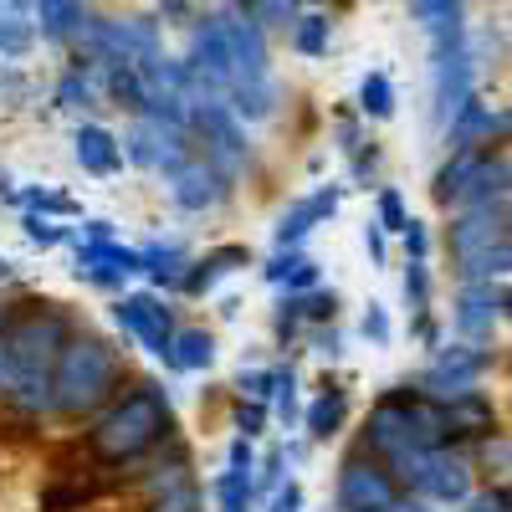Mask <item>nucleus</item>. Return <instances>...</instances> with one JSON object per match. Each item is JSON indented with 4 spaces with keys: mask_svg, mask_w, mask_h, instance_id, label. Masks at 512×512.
I'll list each match as a JSON object with an SVG mask.
<instances>
[{
    "mask_svg": "<svg viewBox=\"0 0 512 512\" xmlns=\"http://www.w3.org/2000/svg\"><path fill=\"white\" fill-rule=\"evenodd\" d=\"M67 313L57 303L21 308L0 318V344H6V395L21 415H47L52 410V369L67 344Z\"/></svg>",
    "mask_w": 512,
    "mask_h": 512,
    "instance_id": "obj_1",
    "label": "nucleus"
},
{
    "mask_svg": "<svg viewBox=\"0 0 512 512\" xmlns=\"http://www.w3.org/2000/svg\"><path fill=\"white\" fill-rule=\"evenodd\" d=\"M169 436H175L169 395L159 384H134L108 415H98V425L88 431V451L108 466H128V461H144L149 451H159Z\"/></svg>",
    "mask_w": 512,
    "mask_h": 512,
    "instance_id": "obj_2",
    "label": "nucleus"
},
{
    "mask_svg": "<svg viewBox=\"0 0 512 512\" xmlns=\"http://www.w3.org/2000/svg\"><path fill=\"white\" fill-rule=\"evenodd\" d=\"M113 384H118V349L98 333H67L52 369V410L93 415L103 400H113Z\"/></svg>",
    "mask_w": 512,
    "mask_h": 512,
    "instance_id": "obj_3",
    "label": "nucleus"
},
{
    "mask_svg": "<svg viewBox=\"0 0 512 512\" xmlns=\"http://www.w3.org/2000/svg\"><path fill=\"white\" fill-rule=\"evenodd\" d=\"M400 502V482L390 477V466L374 461L364 446H354L338 461L333 482V512H390Z\"/></svg>",
    "mask_w": 512,
    "mask_h": 512,
    "instance_id": "obj_4",
    "label": "nucleus"
},
{
    "mask_svg": "<svg viewBox=\"0 0 512 512\" xmlns=\"http://www.w3.org/2000/svg\"><path fill=\"white\" fill-rule=\"evenodd\" d=\"M405 492H415L420 502H436V507H461L472 497V461L456 456L451 446L420 451L405 477Z\"/></svg>",
    "mask_w": 512,
    "mask_h": 512,
    "instance_id": "obj_5",
    "label": "nucleus"
},
{
    "mask_svg": "<svg viewBox=\"0 0 512 512\" xmlns=\"http://www.w3.org/2000/svg\"><path fill=\"white\" fill-rule=\"evenodd\" d=\"M492 369V354L482 349V344H472V338H461V344H446V349H436L431 354V364H425V374H420V384L415 390L425 395V400H451V395H461V390H472V384H482V374Z\"/></svg>",
    "mask_w": 512,
    "mask_h": 512,
    "instance_id": "obj_6",
    "label": "nucleus"
},
{
    "mask_svg": "<svg viewBox=\"0 0 512 512\" xmlns=\"http://www.w3.org/2000/svg\"><path fill=\"white\" fill-rule=\"evenodd\" d=\"M195 82L210 93V98H221L226 93V82H231V41H226V21L221 11H200L195 26H190V52L180 57Z\"/></svg>",
    "mask_w": 512,
    "mask_h": 512,
    "instance_id": "obj_7",
    "label": "nucleus"
},
{
    "mask_svg": "<svg viewBox=\"0 0 512 512\" xmlns=\"http://www.w3.org/2000/svg\"><path fill=\"white\" fill-rule=\"evenodd\" d=\"M113 323L128 338H139L154 359H164L169 338H175V308H169L164 297H154V292H123L113 303Z\"/></svg>",
    "mask_w": 512,
    "mask_h": 512,
    "instance_id": "obj_8",
    "label": "nucleus"
},
{
    "mask_svg": "<svg viewBox=\"0 0 512 512\" xmlns=\"http://www.w3.org/2000/svg\"><path fill=\"white\" fill-rule=\"evenodd\" d=\"M507 241V200H492V205H461L451 226H446V246H451V262H466L487 246Z\"/></svg>",
    "mask_w": 512,
    "mask_h": 512,
    "instance_id": "obj_9",
    "label": "nucleus"
},
{
    "mask_svg": "<svg viewBox=\"0 0 512 512\" xmlns=\"http://www.w3.org/2000/svg\"><path fill=\"white\" fill-rule=\"evenodd\" d=\"M451 318H456V333L472 338V344L492 338V328H502V318H507V277L502 282H461Z\"/></svg>",
    "mask_w": 512,
    "mask_h": 512,
    "instance_id": "obj_10",
    "label": "nucleus"
},
{
    "mask_svg": "<svg viewBox=\"0 0 512 512\" xmlns=\"http://www.w3.org/2000/svg\"><path fill=\"white\" fill-rule=\"evenodd\" d=\"M226 41H231V82H262L272 77V52H267V31L236 6H221Z\"/></svg>",
    "mask_w": 512,
    "mask_h": 512,
    "instance_id": "obj_11",
    "label": "nucleus"
},
{
    "mask_svg": "<svg viewBox=\"0 0 512 512\" xmlns=\"http://www.w3.org/2000/svg\"><path fill=\"white\" fill-rule=\"evenodd\" d=\"M226 195H231V180H226L205 154H195L190 164H180L175 175H169V200H175L180 210H190V216H205V210H216Z\"/></svg>",
    "mask_w": 512,
    "mask_h": 512,
    "instance_id": "obj_12",
    "label": "nucleus"
},
{
    "mask_svg": "<svg viewBox=\"0 0 512 512\" xmlns=\"http://www.w3.org/2000/svg\"><path fill=\"white\" fill-rule=\"evenodd\" d=\"M441 420H446V441H456V436L477 441L487 431H502V425H497V405H492V395L482 390V384H472V390L441 400Z\"/></svg>",
    "mask_w": 512,
    "mask_h": 512,
    "instance_id": "obj_13",
    "label": "nucleus"
},
{
    "mask_svg": "<svg viewBox=\"0 0 512 512\" xmlns=\"http://www.w3.org/2000/svg\"><path fill=\"white\" fill-rule=\"evenodd\" d=\"M338 200H344V185H328V190H313L308 200H297V205H287V216L277 221V231H272V241L277 246H303L323 221H333V210H338Z\"/></svg>",
    "mask_w": 512,
    "mask_h": 512,
    "instance_id": "obj_14",
    "label": "nucleus"
},
{
    "mask_svg": "<svg viewBox=\"0 0 512 512\" xmlns=\"http://www.w3.org/2000/svg\"><path fill=\"white\" fill-rule=\"evenodd\" d=\"M72 154H77V164L88 169V175H98V180H108V175H118V169H123L118 134H113V128H103V123H82L77 134H72Z\"/></svg>",
    "mask_w": 512,
    "mask_h": 512,
    "instance_id": "obj_15",
    "label": "nucleus"
},
{
    "mask_svg": "<svg viewBox=\"0 0 512 512\" xmlns=\"http://www.w3.org/2000/svg\"><path fill=\"white\" fill-rule=\"evenodd\" d=\"M236 267H251V251H246V246H216V251H205L200 262L185 267L180 292H185V297H205L210 287H216L226 272H236Z\"/></svg>",
    "mask_w": 512,
    "mask_h": 512,
    "instance_id": "obj_16",
    "label": "nucleus"
},
{
    "mask_svg": "<svg viewBox=\"0 0 512 512\" xmlns=\"http://www.w3.org/2000/svg\"><path fill=\"white\" fill-rule=\"evenodd\" d=\"M169 374H200L216 364V333L205 328H175V338H169V349L159 359Z\"/></svg>",
    "mask_w": 512,
    "mask_h": 512,
    "instance_id": "obj_17",
    "label": "nucleus"
},
{
    "mask_svg": "<svg viewBox=\"0 0 512 512\" xmlns=\"http://www.w3.org/2000/svg\"><path fill=\"white\" fill-rule=\"evenodd\" d=\"M446 144H451V149H477V144H492V103H482L477 93L466 98V103L446 118Z\"/></svg>",
    "mask_w": 512,
    "mask_h": 512,
    "instance_id": "obj_18",
    "label": "nucleus"
},
{
    "mask_svg": "<svg viewBox=\"0 0 512 512\" xmlns=\"http://www.w3.org/2000/svg\"><path fill=\"white\" fill-rule=\"evenodd\" d=\"M297 415H303V431L313 441H333L338 431H344V420H349V395L333 390V384H323V395L308 410H297Z\"/></svg>",
    "mask_w": 512,
    "mask_h": 512,
    "instance_id": "obj_19",
    "label": "nucleus"
},
{
    "mask_svg": "<svg viewBox=\"0 0 512 512\" xmlns=\"http://www.w3.org/2000/svg\"><path fill=\"white\" fill-rule=\"evenodd\" d=\"M267 282H277L287 292H313L318 287V262L303 246H277V256L267 262Z\"/></svg>",
    "mask_w": 512,
    "mask_h": 512,
    "instance_id": "obj_20",
    "label": "nucleus"
},
{
    "mask_svg": "<svg viewBox=\"0 0 512 512\" xmlns=\"http://www.w3.org/2000/svg\"><path fill=\"white\" fill-rule=\"evenodd\" d=\"M164 461L154 466V472H144V492L149 497H164V492H180V487H190L195 482V472H190V456H185V446H175V436L164 441Z\"/></svg>",
    "mask_w": 512,
    "mask_h": 512,
    "instance_id": "obj_21",
    "label": "nucleus"
},
{
    "mask_svg": "<svg viewBox=\"0 0 512 512\" xmlns=\"http://www.w3.org/2000/svg\"><path fill=\"white\" fill-rule=\"evenodd\" d=\"M482 149L487 144H477V149H451V159L436 169V185H431V195H436V205H456V195H461V185L472 180V169H477V159H482Z\"/></svg>",
    "mask_w": 512,
    "mask_h": 512,
    "instance_id": "obj_22",
    "label": "nucleus"
},
{
    "mask_svg": "<svg viewBox=\"0 0 512 512\" xmlns=\"http://www.w3.org/2000/svg\"><path fill=\"white\" fill-rule=\"evenodd\" d=\"M292 31V52L303 57H328V41H333V16L328 11H297Z\"/></svg>",
    "mask_w": 512,
    "mask_h": 512,
    "instance_id": "obj_23",
    "label": "nucleus"
},
{
    "mask_svg": "<svg viewBox=\"0 0 512 512\" xmlns=\"http://www.w3.org/2000/svg\"><path fill=\"white\" fill-rule=\"evenodd\" d=\"M256 466H226V472L216 477V507L221 512H251V502H256Z\"/></svg>",
    "mask_w": 512,
    "mask_h": 512,
    "instance_id": "obj_24",
    "label": "nucleus"
},
{
    "mask_svg": "<svg viewBox=\"0 0 512 512\" xmlns=\"http://www.w3.org/2000/svg\"><path fill=\"white\" fill-rule=\"evenodd\" d=\"M31 47H36L31 11H6V6H0V57L21 62V57H31Z\"/></svg>",
    "mask_w": 512,
    "mask_h": 512,
    "instance_id": "obj_25",
    "label": "nucleus"
},
{
    "mask_svg": "<svg viewBox=\"0 0 512 512\" xmlns=\"http://www.w3.org/2000/svg\"><path fill=\"white\" fill-rule=\"evenodd\" d=\"M507 267H512V241H497L477 256H466V262H456V277L461 282H502Z\"/></svg>",
    "mask_w": 512,
    "mask_h": 512,
    "instance_id": "obj_26",
    "label": "nucleus"
},
{
    "mask_svg": "<svg viewBox=\"0 0 512 512\" xmlns=\"http://www.w3.org/2000/svg\"><path fill=\"white\" fill-rule=\"evenodd\" d=\"M359 118H374V123L395 118V82L384 72H364V82H359Z\"/></svg>",
    "mask_w": 512,
    "mask_h": 512,
    "instance_id": "obj_27",
    "label": "nucleus"
},
{
    "mask_svg": "<svg viewBox=\"0 0 512 512\" xmlns=\"http://www.w3.org/2000/svg\"><path fill=\"white\" fill-rule=\"evenodd\" d=\"M118 149H123V164H139V169H154V123L149 118H134V128L118 139Z\"/></svg>",
    "mask_w": 512,
    "mask_h": 512,
    "instance_id": "obj_28",
    "label": "nucleus"
},
{
    "mask_svg": "<svg viewBox=\"0 0 512 512\" xmlns=\"http://www.w3.org/2000/svg\"><path fill=\"white\" fill-rule=\"evenodd\" d=\"M241 16H251L262 31H287L297 21V0H251Z\"/></svg>",
    "mask_w": 512,
    "mask_h": 512,
    "instance_id": "obj_29",
    "label": "nucleus"
},
{
    "mask_svg": "<svg viewBox=\"0 0 512 512\" xmlns=\"http://www.w3.org/2000/svg\"><path fill=\"white\" fill-rule=\"evenodd\" d=\"M21 231H26V241L31 246H62V241H72V231L67 226H57L52 216H41V210H21Z\"/></svg>",
    "mask_w": 512,
    "mask_h": 512,
    "instance_id": "obj_30",
    "label": "nucleus"
},
{
    "mask_svg": "<svg viewBox=\"0 0 512 512\" xmlns=\"http://www.w3.org/2000/svg\"><path fill=\"white\" fill-rule=\"evenodd\" d=\"M405 221H410L405 195H400L395 185H384V190H379V221H374V226H379L384 236H400V231H405Z\"/></svg>",
    "mask_w": 512,
    "mask_h": 512,
    "instance_id": "obj_31",
    "label": "nucleus"
},
{
    "mask_svg": "<svg viewBox=\"0 0 512 512\" xmlns=\"http://www.w3.org/2000/svg\"><path fill=\"white\" fill-rule=\"evenodd\" d=\"M82 502H88V487H82V482L41 487V512H82Z\"/></svg>",
    "mask_w": 512,
    "mask_h": 512,
    "instance_id": "obj_32",
    "label": "nucleus"
},
{
    "mask_svg": "<svg viewBox=\"0 0 512 512\" xmlns=\"http://www.w3.org/2000/svg\"><path fill=\"white\" fill-rule=\"evenodd\" d=\"M405 303L415 313L431 308V267H425V262H405Z\"/></svg>",
    "mask_w": 512,
    "mask_h": 512,
    "instance_id": "obj_33",
    "label": "nucleus"
},
{
    "mask_svg": "<svg viewBox=\"0 0 512 512\" xmlns=\"http://www.w3.org/2000/svg\"><path fill=\"white\" fill-rule=\"evenodd\" d=\"M93 103V77H82L77 67L57 82V108H88Z\"/></svg>",
    "mask_w": 512,
    "mask_h": 512,
    "instance_id": "obj_34",
    "label": "nucleus"
},
{
    "mask_svg": "<svg viewBox=\"0 0 512 512\" xmlns=\"http://www.w3.org/2000/svg\"><path fill=\"white\" fill-rule=\"evenodd\" d=\"M405 6H410V21H420V26H431V21L461 16V11H466V0H405Z\"/></svg>",
    "mask_w": 512,
    "mask_h": 512,
    "instance_id": "obj_35",
    "label": "nucleus"
},
{
    "mask_svg": "<svg viewBox=\"0 0 512 512\" xmlns=\"http://www.w3.org/2000/svg\"><path fill=\"white\" fill-rule=\"evenodd\" d=\"M303 318H313V323H333V318H338V292H323V287L303 292Z\"/></svg>",
    "mask_w": 512,
    "mask_h": 512,
    "instance_id": "obj_36",
    "label": "nucleus"
},
{
    "mask_svg": "<svg viewBox=\"0 0 512 512\" xmlns=\"http://www.w3.org/2000/svg\"><path fill=\"white\" fill-rule=\"evenodd\" d=\"M405 262H431V231H425V221H405Z\"/></svg>",
    "mask_w": 512,
    "mask_h": 512,
    "instance_id": "obj_37",
    "label": "nucleus"
},
{
    "mask_svg": "<svg viewBox=\"0 0 512 512\" xmlns=\"http://www.w3.org/2000/svg\"><path fill=\"white\" fill-rule=\"evenodd\" d=\"M149 512H200V487L190 482V487H180V492H164V497L149 502Z\"/></svg>",
    "mask_w": 512,
    "mask_h": 512,
    "instance_id": "obj_38",
    "label": "nucleus"
},
{
    "mask_svg": "<svg viewBox=\"0 0 512 512\" xmlns=\"http://www.w3.org/2000/svg\"><path fill=\"white\" fill-rule=\"evenodd\" d=\"M77 277L93 282V287H108V292H123V277H128V272H118V267H108V262H82Z\"/></svg>",
    "mask_w": 512,
    "mask_h": 512,
    "instance_id": "obj_39",
    "label": "nucleus"
},
{
    "mask_svg": "<svg viewBox=\"0 0 512 512\" xmlns=\"http://www.w3.org/2000/svg\"><path fill=\"white\" fill-rule=\"evenodd\" d=\"M277 384H282V369H251V374H241V390H251V400H272Z\"/></svg>",
    "mask_w": 512,
    "mask_h": 512,
    "instance_id": "obj_40",
    "label": "nucleus"
},
{
    "mask_svg": "<svg viewBox=\"0 0 512 512\" xmlns=\"http://www.w3.org/2000/svg\"><path fill=\"white\" fill-rule=\"evenodd\" d=\"M262 425H267V400H251V405H236V436H262Z\"/></svg>",
    "mask_w": 512,
    "mask_h": 512,
    "instance_id": "obj_41",
    "label": "nucleus"
},
{
    "mask_svg": "<svg viewBox=\"0 0 512 512\" xmlns=\"http://www.w3.org/2000/svg\"><path fill=\"white\" fill-rule=\"evenodd\" d=\"M482 441V466H492V472L502 477L507 472V436L502 431H487V436H477Z\"/></svg>",
    "mask_w": 512,
    "mask_h": 512,
    "instance_id": "obj_42",
    "label": "nucleus"
},
{
    "mask_svg": "<svg viewBox=\"0 0 512 512\" xmlns=\"http://www.w3.org/2000/svg\"><path fill=\"white\" fill-rule=\"evenodd\" d=\"M359 328H364L369 344H379V349L390 344V313H384L379 303H369V313H364V323H359Z\"/></svg>",
    "mask_w": 512,
    "mask_h": 512,
    "instance_id": "obj_43",
    "label": "nucleus"
},
{
    "mask_svg": "<svg viewBox=\"0 0 512 512\" xmlns=\"http://www.w3.org/2000/svg\"><path fill=\"white\" fill-rule=\"evenodd\" d=\"M349 154H354V180H374V175H379V144H374V139L354 144Z\"/></svg>",
    "mask_w": 512,
    "mask_h": 512,
    "instance_id": "obj_44",
    "label": "nucleus"
},
{
    "mask_svg": "<svg viewBox=\"0 0 512 512\" xmlns=\"http://www.w3.org/2000/svg\"><path fill=\"white\" fill-rule=\"evenodd\" d=\"M282 466H287V451H267V461H262V472H251L256 477V492H272L287 472H282Z\"/></svg>",
    "mask_w": 512,
    "mask_h": 512,
    "instance_id": "obj_45",
    "label": "nucleus"
},
{
    "mask_svg": "<svg viewBox=\"0 0 512 512\" xmlns=\"http://www.w3.org/2000/svg\"><path fill=\"white\" fill-rule=\"evenodd\" d=\"M333 139H338V149H354V144H364V123H359L354 113H344V118H338V128H333Z\"/></svg>",
    "mask_w": 512,
    "mask_h": 512,
    "instance_id": "obj_46",
    "label": "nucleus"
},
{
    "mask_svg": "<svg viewBox=\"0 0 512 512\" xmlns=\"http://www.w3.org/2000/svg\"><path fill=\"white\" fill-rule=\"evenodd\" d=\"M364 246H369V256H374V267H384V262H390V241H384V231L369 221L364 226Z\"/></svg>",
    "mask_w": 512,
    "mask_h": 512,
    "instance_id": "obj_47",
    "label": "nucleus"
},
{
    "mask_svg": "<svg viewBox=\"0 0 512 512\" xmlns=\"http://www.w3.org/2000/svg\"><path fill=\"white\" fill-rule=\"evenodd\" d=\"M159 21L164 26H185L190 21V0H159Z\"/></svg>",
    "mask_w": 512,
    "mask_h": 512,
    "instance_id": "obj_48",
    "label": "nucleus"
},
{
    "mask_svg": "<svg viewBox=\"0 0 512 512\" xmlns=\"http://www.w3.org/2000/svg\"><path fill=\"white\" fill-rule=\"evenodd\" d=\"M226 466H256V451H251V441H246V436H236V441H231Z\"/></svg>",
    "mask_w": 512,
    "mask_h": 512,
    "instance_id": "obj_49",
    "label": "nucleus"
},
{
    "mask_svg": "<svg viewBox=\"0 0 512 512\" xmlns=\"http://www.w3.org/2000/svg\"><path fill=\"white\" fill-rule=\"evenodd\" d=\"M313 344H318V354H338V328H323V333H313Z\"/></svg>",
    "mask_w": 512,
    "mask_h": 512,
    "instance_id": "obj_50",
    "label": "nucleus"
},
{
    "mask_svg": "<svg viewBox=\"0 0 512 512\" xmlns=\"http://www.w3.org/2000/svg\"><path fill=\"white\" fill-rule=\"evenodd\" d=\"M108 236H113L108 221H88V241H108Z\"/></svg>",
    "mask_w": 512,
    "mask_h": 512,
    "instance_id": "obj_51",
    "label": "nucleus"
},
{
    "mask_svg": "<svg viewBox=\"0 0 512 512\" xmlns=\"http://www.w3.org/2000/svg\"><path fill=\"white\" fill-rule=\"evenodd\" d=\"M11 272H16V262H11V256H0V282H6Z\"/></svg>",
    "mask_w": 512,
    "mask_h": 512,
    "instance_id": "obj_52",
    "label": "nucleus"
},
{
    "mask_svg": "<svg viewBox=\"0 0 512 512\" xmlns=\"http://www.w3.org/2000/svg\"><path fill=\"white\" fill-rule=\"evenodd\" d=\"M0 395H6V344H0Z\"/></svg>",
    "mask_w": 512,
    "mask_h": 512,
    "instance_id": "obj_53",
    "label": "nucleus"
},
{
    "mask_svg": "<svg viewBox=\"0 0 512 512\" xmlns=\"http://www.w3.org/2000/svg\"><path fill=\"white\" fill-rule=\"evenodd\" d=\"M0 195H11V175H6V169H0Z\"/></svg>",
    "mask_w": 512,
    "mask_h": 512,
    "instance_id": "obj_54",
    "label": "nucleus"
},
{
    "mask_svg": "<svg viewBox=\"0 0 512 512\" xmlns=\"http://www.w3.org/2000/svg\"><path fill=\"white\" fill-rule=\"evenodd\" d=\"M272 512H277V507H272Z\"/></svg>",
    "mask_w": 512,
    "mask_h": 512,
    "instance_id": "obj_55",
    "label": "nucleus"
}]
</instances>
